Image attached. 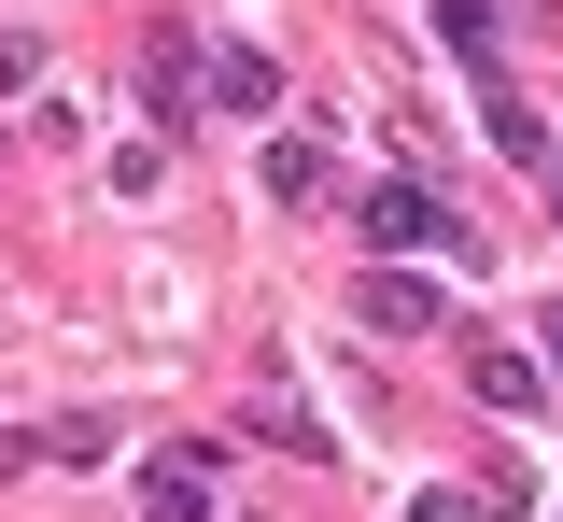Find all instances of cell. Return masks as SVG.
Masks as SVG:
<instances>
[{
	"label": "cell",
	"instance_id": "7a4b0ae2",
	"mask_svg": "<svg viewBox=\"0 0 563 522\" xmlns=\"http://www.w3.org/2000/svg\"><path fill=\"white\" fill-rule=\"evenodd\" d=\"M211 480H225V438L155 452V480H141V522H211Z\"/></svg>",
	"mask_w": 563,
	"mask_h": 522
},
{
	"label": "cell",
	"instance_id": "7c38bea8",
	"mask_svg": "<svg viewBox=\"0 0 563 522\" xmlns=\"http://www.w3.org/2000/svg\"><path fill=\"white\" fill-rule=\"evenodd\" d=\"M536 381H563V311H550V325H536Z\"/></svg>",
	"mask_w": 563,
	"mask_h": 522
},
{
	"label": "cell",
	"instance_id": "8992f818",
	"mask_svg": "<svg viewBox=\"0 0 563 522\" xmlns=\"http://www.w3.org/2000/svg\"><path fill=\"white\" fill-rule=\"evenodd\" d=\"M268 99H282V72L254 57V43H225V57L198 72V113H268Z\"/></svg>",
	"mask_w": 563,
	"mask_h": 522
},
{
	"label": "cell",
	"instance_id": "9c48e42d",
	"mask_svg": "<svg viewBox=\"0 0 563 522\" xmlns=\"http://www.w3.org/2000/svg\"><path fill=\"white\" fill-rule=\"evenodd\" d=\"M479 113H493V142H507V155H521V170H550V128H536V113H521V99H507V85H493V99H479Z\"/></svg>",
	"mask_w": 563,
	"mask_h": 522
},
{
	"label": "cell",
	"instance_id": "3957f363",
	"mask_svg": "<svg viewBox=\"0 0 563 522\" xmlns=\"http://www.w3.org/2000/svg\"><path fill=\"white\" fill-rule=\"evenodd\" d=\"M352 311H366L380 339H437V325H451V297H437V283H409V269H366V283H352Z\"/></svg>",
	"mask_w": 563,
	"mask_h": 522
},
{
	"label": "cell",
	"instance_id": "6da1fadb",
	"mask_svg": "<svg viewBox=\"0 0 563 522\" xmlns=\"http://www.w3.org/2000/svg\"><path fill=\"white\" fill-rule=\"evenodd\" d=\"M352 240H366V254H479V226L451 213L437 184H380V198H366V226H352Z\"/></svg>",
	"mask_w": 563,
	"mask_h": 522
},
{
	"label": "cell",
	"instance_id": "4fadbf2b",
	"mask_svg": "<svg viewBox=\"0 0 563 522\" xmlns=\"http://www.w3.org/2000/svg\"><path fill=\"white\" fill-rule=\"evenodd\" d=\"M550 213H563V155H550Z\"/></svg>",
	"mask_w": 563,
	"mask_h": 522
},
{
	"label": "cell",
	"instance_id": "5b68a950",
	"mask_svg": "<svg viewBox=\"0 0 563 522\" xmlns=\"http://www.w3.org/2000/svg\"><path fill=\"white\" fill-rule=\"evenodd\" d=\"M198 43H184V29H155V43H141V85H155V113H169V128H198Z\"/></svg>",
	"mask_w": 563,
	"mask_h": 522
},
{
	"label": "cell",
	"instance_id": "ba28073f",
	"mask_svg": "<svg viewBox=\"0 0 563 522\" xmlns=\"http://www.w3.org/2000/svg\"><path fill=\"white\" fill-rule=\"evenodd\" d=\"M324 184H339V155L310 142V128H296V142H268V198H282V213H310Z\"/></svg>",
	"mask_w": 563,
	"mask_h": 522
},
{
	"label": "cell",
	"instance_id": "30bf717a",
	"mask_svg": "<svg viewBox=\"0 0 563 522\" xmlns=\"http://www.w3.org/2000/svg\"><path fill=\"white\" fill-rule=\"evenodd\" d=\"M437 43H451V57H479V72H493V0H437Z\"/></svg>",
	"mask_w": 563,
	"mask_h": 522
},
{
	"label": "cell",
	"instance_id": "8fae6325",
	"mask_svg": "<svg viewBox=\"0 0 563 522\" xmlns=\"http://www.w3.org/2000/svg\"><path fill=\"white\" fill-rule=\"evenodd\" d=\"M409 522H479V494H409Z\"/></svg>",
	"mask_w": 563,
	"mask_h": 522
},
{
	"label": "cell",
	"instance_id": "52a82bcc",
	"mask_svg": "<svg viewBox=\"0 0 563 522\" xmlns=\"http://www.w3.org/2000/svg\"><path fill=\"white\" fill-rule=\"evenodd\" d=\"M240 424H254L268 452H310V466H339V438H324V424H310V410H296L282 381H254V410H240Z\"/></svg>",
	"mask_w": 563,
	"mask_h": 522
},
{
	"label": "cell",
	"instance_id": "277c9868",
	"mask_svg": "<svg viewBox=\"0 0 563 522\" xmlns=\"http://www.w3.org/2000/svg\"><path fill=\"white\" fill-rule=\"evenodd\" d=\"M465 395H479V410H536L550 381H536V354H521V339H465Z\"/></svg>",
	"mask_w": 563,
	"mask_h": 522
}]
</instances>
